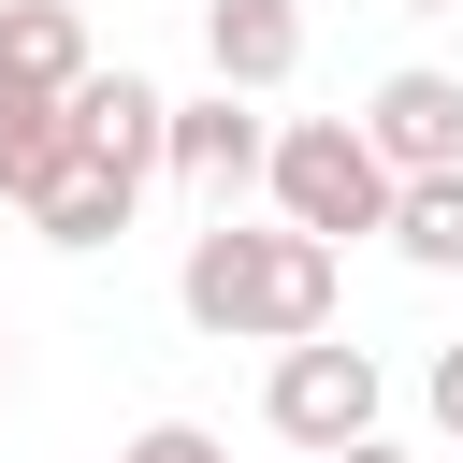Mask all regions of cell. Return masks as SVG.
<instances>
[{
    "instance_id": "6da1fadb",
    "label": "cell",
    "mask_w": 463,
    "mask_h": 463,
    "mask_svg": "<svg viewBox=\"0 0 463 463\" xmlns=\"http://www.w3.org/2000/svg\"><path fill=\"white\" fill-rule=\"evenodd\" d=\"M333 289H347L333 232H304V217H232V203H217V232H188V260H174V304H188L217 347H304V333H333Z\"/></svg>"
},
{
    "instance_id": "7a4b0ae2",
    "label": "cell",
    "mask_w": 463,
    "mask_h": 463,
    "mask_svg": "<svg viewBox=\"0 0 463 463\" xmlns=\"http://www.w3.org/2000/svg\"><path fill=\"white\" fill-rule=\"evenodd\" d=\"M260 188H275V217H304V232H391V159H376V130L362 116H289L275 130V159H260Z\"/></svg>"
},
{
    "instance_id": "3957f363",
    "label": "cell",
    "mask_w": 463,
    "mask_h": 463,
    "mask_svg": "<svg viewBox=\"0 0 463 463\" xmlns=\"http://www.w3.org/2000/svg\"><path fill=\"white\" fill-rule=\"evenodd\" d=\"M260 420H275L289 449H347V434H376V347H333V333L275 347V376H260Z\"/></svg>"
},
{
    "instance_id": "277c9868",
    "label": "cell",
    "mask_w": 463,
    "mask_h": 463,
    "mask_svg": "<svg viewBox=\"0 0 463 463\" xmlns=\"http://www.w3.org/2000/svg\"><path fill=\"white\" fill-rule=\"evenodd\" d=\"M362 130H376L391 174H449V159H463V72H391V87L362 101Z\"/></svg>"
},
{
    "instance_id": "5b68a950",
    "label": "cell",
    "mask_w": 463,
    "mask_h": 463,
    "mask_svg": "<svg viewBox=\"0 0 463 463\" xmlns=\"http://www.w3.org/2000/svg\"><path fill=\"white\" fill-rule=\"evenodd\" d=\"M72 145L116 159V174H159V159H174V101H159L145 72H87V87H72Z\"/></svg>"
},
{
    "instance_id": "8992f818",
    "label": "cell",
    "mask_w": 463,
    "mask_h": 463,
    "mask_svg": "<svg viewBox=\"0 0 463 463\" xmlns=\"http://www.w3.org/2000/svg\"><path fill=\"white\" fill-rule=\"evenodd\" d=\"M260 159H275V130L246 116V87H203V101H174V159H159V174H188V188H217V203H232Z\"/></svg>"
},
{
    "instance_id": "52a82bcc",
    "label": "cell",
    "mask_w": 463,
    "mask_h": 463,
    "mask_svg": "<svg viewBox=\"0 0 463 463\" xmlns=\"http://www.w3.org/2000/svg\"><path fill=\"white\" fill-rule=\"evenodd\" d=\"M203 58H217V87H289L304 72V0H203Z\"/></svg>"
},
{
    "instance_id": "ba28073f",
    "label": "cell",
    "mask_w": 463,
    "mask_h": 463,
    "mask_svg": "<svg viewBox=\"0 0 463 463\" xmlns=\"http://www.w3.org/2000/svg\"><path fill=\"white\" fill-rule=\"evenodd\" d=\"M130 203H145V174H116V159H87V145H72V159L43 174L29 232H43V246H116V232H130Z\"/></svg>"
},
{
    "instance_id": "9c48e42d",
    "label": "cell",
    "mask_w": 463,
    "mask_h": 463,
    "mask_svg": "<svg viewBox=\"0 0 463 463\" xmlns=\"http://www.w3.org/2000/svg\"><path fill=\"white\" fill-rule=\"evenodd\" d=\"M72 159V87L0 72V203H43V174Z\"/></svg>"
},
{
    "instance_id": "30bf717a",
    "label": "cell",
    "mask_w": 463,
    "mask_h": 463,
    "mask_svg": "<svg viewBox=\"0 0 463 463\" xmlns=\"http://www.w3.org/2000/svg\"><path fill=\"white\" fill-rule=\"evenodd\" d=\"M0 72L87 87V72H101V58H87V14H72V0H0Z\"/></svg>"
},
{
    "instance_id": "8fae6325",
    "label": "cell",
    "mask_w": 463,
    "mask_h": 463,
    "mask_svg": "<svg viewBox=\"0 0 463 463\" xmlns=\"http://www.w3.org/2000/svg\"><path fill=\"white\" fill-rule=\"evenodd\" d=\"M391 246H405L420 275H463V159H449V174H405V188H391Z\"/></svg>"
},
{
    "instance_id": "7c38bea8",
    "label": "cell",
    "mask_w": 463,
    "mask_h": 463,
    "mask_svg": "<svg viewBox=\"0 0 463 463\" xmlns=\"http://www.w3.org/2000/svg\"><path fill=\"white\" fill-rule=\"evenodd\" d=\"M116 463H232V449H217V434H203V420H145V434H130V449H116Z\"/></svg>"
},
{
    "instance_id": "4fadbf2b",
    "label": "cell",
    "mask_w": 463,
    "mask_h": 463,
    "mask_svg": "<svg viewBox=\"0 0 463 463\" xmlns=\"http://www.w3.org/2000/svg\"><path fill=\"white\" fill-rule=\"evenodd\" d=\"M420 405H434V434H463V347H434V376H420Z\"/></svg>"
},
{
    "instance_id": "5bb4252c",
    "label": "cell",
    "mask_w": 463,
    "mask_h": 463,
    "mask_svg": "<svg viewBox=\"0 0 463 463\" xmlns=\"http://www.w3.org/2000/svg\"><path fill=\"white\" fill-rule=\"evenodd\" d=\"M318 463H405V449H391V434H347V449H318Z\"/></svg>"
},
{
    "instance_id": "9a60e30c",
    "label": "cell",
    "mask_w": 463,
    "mask_h": 463,
    "mask_svg": "<svg viewBox=\"0 0 463 463\" xmlns=\"http://www.w3.org/2000/svg\"><path fill=\"white\" fill-rule=\"evenodd\" d=\"M0 376H14V333H0Z\"/></svg>"
}]
</instances>
